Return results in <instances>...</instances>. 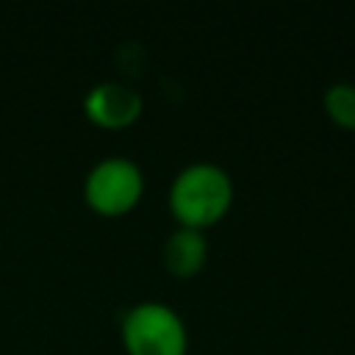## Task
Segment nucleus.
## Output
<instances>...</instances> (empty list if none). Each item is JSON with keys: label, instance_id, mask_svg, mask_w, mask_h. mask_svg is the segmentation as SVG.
Returning <instances> with one entry per match:
<instances>
[{"label": "nucleus", "instance_id": "20e7f679", "mask_svg": "<svg viewBox=\"0 0 355 355\" xmlns=\"http://www.w3.org/2000/svg\"><path fill=\"white\" fill-rule=\"evenodd\" d=\"M141 94L119 80H103L94 83L83 97L86 116L100 128H125L139 119L141 114Z\"/></svg>", "mask_w": 355, "mask_h": 355}, {"label": "nucleus", "instance_id": "7ed1b4c3", "mask_svg": "<svg viewBox=\"0 0 355 355\" xmlns=\"http://www.w3.org/2000/svg\"><path fill=\"white\" fill-rule=\"evenodd\" d=\"M144 191V172L136 161L125 155H108L100 158L83 180V197L86 202L105 216H116L130 211Z\"/></svg>", "mask_w": 355, "mask_h": 355}, {"label": "nucleus", "instance_id": "f03ea898", "mask_svg": "<svg viewBox=\"0 0 355 355\" xmlns=\"http://www.w3.org/2000/svg\"><path fill=\"white\" fill-rule=\"evenodd\" d=\"M122 344L128 355H186L189 330L172 305L144 300L125 311Z\"/></svg>", "mask_w": 355, "mask_h": 355}, {"label": "nucleus", "instance_id": "39448f33", "mask_svg": "<svg viewBox=\"0 0 355 355\" xmlns=\"http://www.w3.org/2000/svg\"><path fill=\"white\" fill-rule=\"evenodd\" d=\"M205 255H208V244H205L202 230L175 227L164 241V263L172 275L189 277L200 272V266L205 263Z\"/></svg>", "mask_w": 355, "mask_h": 355}, {"label": "nucleus", "instance_id": "423d86ee", "mask_svg": "<svg viewBox=\"0 0 355 355\" xmlns=\"http://www.w3.org/2000/svg\"><path fill=\"white\" fill-rule=\"evenodd\" d=\"M322 103H324V111L330 114L333 122L355 130V83L338 80V83L327 86Z\"/></svg>", "mask_w": 355, "mask_h": 355}, {"label": "nucleus", "instance_id": "f257e3e1", "mask_svg": "<svg viewBox=\"0 0 355 355\" xmlns=\"http://www.w3.org/2000/svg\"><path fill=\"white\" fill-rule=\"evenodd\" d=\"M233 202L230 175L211 161H194L183 166L169 186V211L180 227L202 230L219 222Z\"/></svg>", "mask_w": 355, "mask_h": 355}]
</instances>
